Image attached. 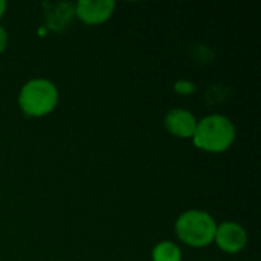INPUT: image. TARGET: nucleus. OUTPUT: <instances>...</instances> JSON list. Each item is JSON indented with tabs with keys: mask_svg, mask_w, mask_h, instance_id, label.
<instances>
[{
	"mask_svg": "<svg viewBox=\"0 0 261 261\" xmlns=\"http://www.w3.org/2000/svg\"><path fill=\"white\" fill-rule=\"evenodd\" d=\"M214 242L220 251L226 254H239L248 245V232L236 222H225L217 225Z\"/></svg>",
	"mask_w": 261,
	"mask_h": 261,
	"instance_id": "20e7f679",
	"label": "nucleus"
},
{
	"mask_svg": "<svg viewBox=\"0 0 261 261\" xmlns=\"http://www.w3.org/2000/svg\"><path fill=\"white\" fill-rule=\"evenodd\" d=\"M191 139L199 150L223 153L236 141V127L225 115H208L197 121V127Z\"/></svg>",
	"mask_w": 261,
	"mask_h": 261,
	"instance_id": "f257e3e1",
	"label": "nucleus"
},
{
	"mask_svg": "<svg viewBox=\"0 0 261 261\" xmlns=\"http://www.w3.org/2000/svg\"><path fill=\"white\" fill-rule=\"evenodd\" d=\"M8 46V32L5 31L3 26H0V54L6 49Z\"/></svg>",
	"mask_w": 261,
	"mask_h": 261,
	"instance_id": "6e6552de",
	"label": "nucleus"
},
{
	"mask_svg": "<svg viewBox=\"0 0 261 261\" xmlns=\"http://www.w3.org/2000/svg\"><path fill=\"white\" fill-rule=\"evenodd\" d=\"M164 125L171 136L180 138V139H188V138H193V135L196 132L197 119L190 110L177 107V109H171L167 113V116L164 119Z\"/></svg>",
	"mask_w": 261,
	"mask_h": 261,
	"instance_id": "423d86ee",
	"label": "nucleus"
},
{
	"mask_svg": "<svg viewBox=\"0 0 261 261\" xmlns=\"http://www.w3.org/2000/svg\"><path fill=\"white\" fill-rule=\"evenodd\" d=\"M217 223L205 211L190 210L182 213L174 225L177 239L190 248H206L214 242Z\"/></svg>",
	"mask_w": 261,
	"mask_h": 261,
	"instance_id": "7ed1b4c3",
	"label": "nucleus"
},
{
	"mask_svg": "<svg viewBox=\"0 0 261 261\" xmlns=\"http://www.w3.org/2000/svg\"><path fill=\"white\" fill-rule=\"evenodd\" d=\"M113 0H78L73 6V14L86 24L95 26L106 23L115 12Z\"/></svg>",
	"mask_w": 261,
	"mask_h": 261,
	"instance_id": "39448f33",
	"label": "nucleus"
},
{
	"mask_svg": "<svg viewBox=\"0 0 261 261\" xmlns=\"http://www.w3.org/2000/svg\"><path fill=\"white\" fill-rule=\"evenodd\" d=\"M58 89L46 78H34L23 84L18 93V106L26 116L41 118L55 110Z\"/></svg>",
	"mask_w": 261,
	"mask_h": 261,
	"instance_id": "f03ea898",
	"label": "nucleus"
},
{
	"mask_svg": "<svg viewBox=\"0 0 261 261\" xmlns=\"http://www.w3.org/2000/svg\"><path fill=\"white\" fill-rule=\"evenodd\" d=\"M5 12H6V2L0 0V18L5 15Z\"/></svg>",
	"mask_w": 261,
	"mask_h": 261,
	"instance_id": "1a4fd4ad",
	"label": "nucleus"
},
{
	"mask_svg": "<svg viewBox=\"0 0 261 261\" xmlns=\"http://www.w3.org/2000/svg\"><path fill=\"white\" fill-rule=\"evenodd\" d=\"M151 260L153 261H180L182 260V251L180 248L170 242H159L153 251H151Z\"/></svg>",
	"mask_w": 261,
	"mask_h": 261,
	"instance_id": "0eeeda50",
	"label": "nucleus"
}]
</instances>
